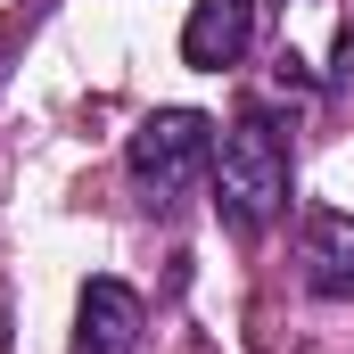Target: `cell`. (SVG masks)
<instances>
[{
    "label": "cell",
    "mask_w": 354,
    "mask_h": 354,
    "mask_svg": "<svg viewBox=\"0 0 354 354\" xmlns=\"http://www.w3.org/2000/svg\"><path fill=\"white\" fill-rule=\"evenodd\" d=\"M214 206L239 239H256L288 206V124L272 107H239V124L214 140Z\"/></svg>",
    "instance_id": "cell-1"
},
{
    "label": "cell",
    "mask_w": 354,
    "mask_h": 354,
    "mask_svg": "<svg viewBox=\"0 0 354 354\" xmlns=\"http://www.w3.org/2000/svg\"><path fill=\"white\" fill-rule=\"evenodd\" d=\"M214 140H223V132H214L198 107H157V115H140V132L124 140V174L140 189V206H174L198 174H214Z\"/></svg>",
    "instance_id": "cell-2"
},
{
    "label": "cell",
    "mask_w": 354,
    "mask_h": 354,
    "mask_svg": "<svg viewBox=\"0 0 354 354\" xmlns=\"http://www.w3.org/2000/svg\"><path fill=\"white\" fill-rule=\"evenodd\" d=\"M140 330H149L140 288L83 280V297H75V354H140Z\"/></svg>",
    "instance_id": "cell-3"
},
{
    "label": "cell",
    "mask_w": 354,
    "mask_h": 354,
    "mask_svg": "<svg viewBox=\"0 0 354 354\" xmlns=\"http://www.w3.org/2000/svg\"><path fill=\"white\" fill-rule=\"evenodd\" d=\"M248 41H256V0H189V17H181V66L223 75V66L248 58Z\"/></svg>",
    "instance_id": "cell-4"
},
{
    "label": "cell",
    "mask_w": 354,
    "mask_h": 354,
    "mask_svg": "<svg viewBox=\"0 0 354 354\" xmlns=\"http://www.w3.org/2000/svg\"><path fill=\"white\" fill-rule=\"evenodd\" d=\"M305 288L354 297V214H305Z\"/></svg>",
    "instance_id": "cell-5"
},
{
    "label": "cell",
    "mask_w": 354,
    "mask_h": 354,
    "mask_svg": "<svg viewBox=\"0 0 354 354\" xmlns=\"http://www.w3.org/2000/svg\"><path fill=\"white\" fill-rule=\"evenodd\" d=\"M338 75L354 83V8H346V25H338Z\"/></svg>",
    "instance_id": "cell-6"
},
{
    "label": "cell",
    "mask_w": 354,
    "mask_h": 354,
    "mask_svg": "<svg viewBox=\"0 0 354 354\" xmlns=\"http://www.w3.org/2000/svg\"><path fill=\"white\" fill-rule=\"evenodd\" d=\"M0 338H8V305H0Z\"/></svg>",
    "instance_id": "cell-7"
}]
</instances>
